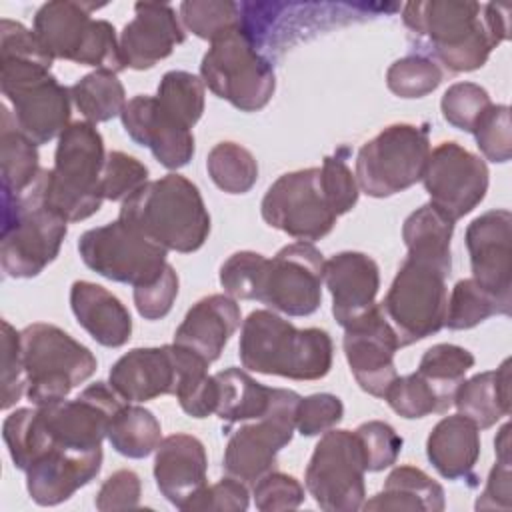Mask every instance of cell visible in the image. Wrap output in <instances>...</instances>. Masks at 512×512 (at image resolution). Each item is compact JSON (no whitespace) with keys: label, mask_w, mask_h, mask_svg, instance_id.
Listing matches in <instances>:
<instances>
[{"label":"cell","mask_w":512,"mask_h":512,"mask_svg":"<svg viewBox=\"0 0 512 512\" xmlns=\"http://www.w3.org/2000/svg\"><path fill=\"white\" fill-rule=\"evenodd\" d=\"M178 368L172 344L132 348L110 368L108 384L124 402H148L174 394Z\"/></svg>","instance_id":"cell-24"},{"label":"cell","mask_w":512,"mask_h":512,"mask_svg":"<svg viewBox=\"0 0 512 512\" xmlns=\"http://www.w3.org/2000/svg\"><path fill=\"white\" fill-rule=\"evenodd\" d=\"M26 394V372L22 362L20 332L8 320H2V402L0 408H12Z\"/></svg>","instance_id":"cell-50"},{"label":"cell","mask_w":512,"mask_h":512,"mask_svg":"<svg viewBox=\"0 0 512 512\" xmlns=\"http://www.w3.org/2000/svg\"><path fill=\"white\" fill-rule=\"evenodd\" d=\"M494 452H496V462L510 464V422H506L498 436L494 438Z\"/></svg>","instance_id":"cell-58"},{"label":"cell","mask_w":512,"mask_h":512,"mask_svg":"<svg viewBox=\"0 0 512 512\" xmlns=\"http://www.w3.org/2000/svg\"><path fill=\"white\" fill-rule=\"evenodd\" d=\"M118 40L126 68L148 70L168 58L186 40V32L170 4L138 2Z\"/></svg>","instance_id":"cell-22"},{"label":"cell","mask_w":512,"mask_h":512,"mask_svg":"<svg viewBox=\"0 0 512 512\" xmlns=\"http://www.w3.org/2000/svg\"><path fill=\"white\" fill-rule=\"evenodd\" d=\"M482 156L490 162L504 164L512 156L510 108L506 104H490L472 130Z\"/></svg>","instance_id":"cell-47"},{"label":"cell","mask_w":512,"mask_h":512,"mask_svg":"<svg viewBox=\"0 0 512 512\" xmlns=\"http://www.w3.org/2000/svg\"><path fill=\"white\" fill-rule=\"evenodd\" d=\"M430 156L428 128L390 124L362 144L356 156L358 188L372 198H388L422 180Z\"/></svg>","instance_id":"cell-12"},{"label":"cell","mask_w":512,"mask_h":512,"mask_svg":"<svg viewBox=\"0 0 512 512\" xmlns=\"http://www.w3.org/2000/svg\"><path fill=\"white\" fill-rule=\"evenodd\" d=\"M78 254L96 274L134 288L158 280L168 264L166 248L120 218L86 230L78 240Z\"/></svg>","instance_id":"cell-13"},{"label":"cell","mask_w":512,"mask_h":512,"mask_svg":"<svg viewBox=\"0 0 512 512\" xmlns=\"http://www.w3.org/2000/svg\"><path fill=\"white\" fill-rule=\"evenodd\" d=\"M252 496L260 512L294 510L304 502V488L294 476L272 470L254 482Z\"/></svg>","instance_id":"cell-51"},{"label":"cell","mask_w":512,"mask_h":512,"mask_svg":"<svg viewBox=\"0 0 512 512\" xmlns=\"http://www.w3.org/2000/svg\"><path fill=\"white\" fill-rule=\"evenodd\" d=\"M140 492H142L140 476L134 470L122 468L104 480V484L96 494L94 504L100 512L130 510L140 504Z\"/></svg>","instance_id":"cell-56"},{"label":"cell","mask_w":512,"mask_h":512,"mask_svg":"<svg viewBox=\"0 0 512 512\" xmlns=\"http://www.w3.org/2000/svg\"><path fill=\"white\" fill-rule=\"evenodd\" d=\"M208 456L204 444L192 434H170L154 450V480L160 494L174 504H184L206 486Z\"/></svg>","instance_id":"cell-26"},{"label":"cell","mask_w":512,"mask_h":512,"mask_svg":"<svg viewBox=\"0 0 512 512\" xmlns=\"http://www.w3.org/2000/svg\"><path fill=\"white\" fill-rule=\"evenodd\" d=\"M474 366V354L458 344L430 346L418 364V374L432 386L444 410L454 402L458 386L464 382L466 372Z\"/></svg>","instance_id":"cell-37"},{"label":"cell","mask_w":512,"mask_h":512,"mask_svg":"<svg viewBox=\"0 0 512 512\" xmlns=\"http://www.w3.org/2000/svg\"><path fill=\"white\" fill-rule=\"evenodd\" d=\"M20 346L26 372V396L34 406L68 398V394L92 378L98 368L90 348L48 322H34L22 328Z\"/></svg>","instance_id":"cell-9"},{"label":"cell","mask_w":512,"mask_h":512,"mask_svg":"<svg viewBox=\"0 0 512 512\" xmlns=\"http://www.w3.org/2000/svg\"><path fill=\"white\" fill-rule=\"evenodd\" d=\"M490 104V94L480 84L456 82L442 94L440 110L450 126L472 134L476 122L490 108Z\"/></svg>","instance_id":"cell-45"},{"label":"cell","mask_w":512,"mask_h":512,"mask_svg":"<svg viewBox=\"0 0 512 512\" xmlns=\"http://www.w3.org/2000/svg\"><path fill=\"white\" fill-rule=\"evenodd\" d=\"M240 320V306L234 298L228 294L204 296L186 312L174 332V344L200 354L206 362H214L238 330Z\"/></svg>","instance_id":"cell-27"},{"label":"cell","mask_w":512,"mask_h":512,"mask_svg":"<svg viewBox=\"0 0 512 512\" xmlns=\"http://www.w3.org/2000/svg\"><path fill=\"white\" fill-rule=\"evenodd\" d=\"M162 440L158 418L144 406L124 402L108 426L110 446L126 458L150 456Z\"/></svg>","instance_id":"cell-36"},{"label":"cell","mask_w":512,"mask_h":512,"mask_svg":"<svg viewBox=\"0 0 512 512\" xmlns=\"http://www.w3.org/2000/svg\"><path fill=\"white\" fill-rule=\"evenodd\" d=\"M156 100L166 114L192 130L204 112V82L192 72L170 70L158 84Z\"/></svg>","instance_id":"cell-40"},{"label":"cell","mask_w":512,"mask_h":512,"mask_svg":"<svg viewBox=\"0 0 512 512\" xmlns=\"http://www.w3.org/2000/svg\"><path fill=\"white\" fill-rule=\"evenodd\" d=\"M250 504V494L244 482L226 476L216 484H206L198 490L182 510H224V512H244Z\"/></svg>","instance_id":"cell-55"},{"label":"cell","mask_w":512,"mask_h":512,"mask_svg":"<svg viewBox=\"0 0 512 512\" xmlns=\"http://www.w3.org/2000/svg\"><path fill=\"white\" fill-rule=\"evenodd\" d=\"M178 382L174 396L178 398L180 408L192 418H208L216 412L218 402V386L214 374H208L210 362H206L200 354L178 346L172 342Z\"/></svg>","instance_id":"cell-35"},{"label":"cell","mask_w":512,"mask_h":512,"mask_svg":"<svg viewBox=\"0 0 512 512\" xmlns=\"http://www.w3.org/2000/svg\"><path fill=\"white\" fill-rule=\"evenodd\" d=\"M426 456L446 480H468L480 456V428L462 414L444 416L428 434Z\"/></svg>","instance_id":"cell-29"},{"label":"cell","mask_w":512,"mask_h":512,"mask_svg":"<svg viewBox=\"0 0 512 512\" xmlns=\"http://www.w3.org/2000/svg\"><path fill=\"white\" fill-rule=\"evenodd\" d=\"M490 316H506L498 300L474 278L458 280L448 298L444 326L450 330H470Z\"/></svg>","instance_id":"cell-41"},{"label":"cell","mask_w":512,"mask_h":512,"mask_svg":"<svg viewBox=\"0 0 512 512\" xmlns=\"http://www.w3.org/2000/svg\"><path fill=\"white\" fill-rule=\"evenodd\" d=\"M488 176V166L480 156L456 142H442L430 150L422 184L430 204L456 222L484 200Z\"/></svg>","instance_id":"cell-18"},{"label":"cell","mask_w":512,"mask_h":512,"mask_svg":"<svg viewBox=\"0 0 512 512\" xmlns=\"http://www.w3.org/2000/svg\"><path fill=\"white\" fill-rule=\"evenodd\" d=\"M98 8L88 2L52 0L36 10L32 30L54 60L62 58L118 74L126 68L120 40L108 20L92 18Z\"/></svg>","instance_id":"cell-7"},{"label":"cell","mask_w":512,"mask_h":512,"mask_svg":"<svg viewBox=\"0 0 512 512\" xmlns=\"http://www.w3.org/2000/svg\"><path fill=\"white\" fill-rule=\"evenodd\" d=\"M448 276L446 270L430 262L406 256L380 302L384 316L398 336L400 348L424 340L444 328Z\"/></svg>","instance_id":"cell-11"},{"label":"cell","mask_w":512,"mask_h":512,"mask_svg":"<svg viewBox=\"0 0 512 512\" xmlns=\"http://www.w3.org/2000/svg\"><path fill=\"white\" fill-rule=\"evenodd\" d=\"M52 62L34 30L10 18L0 20V90L18 128L38 146L60 138L72 124L70 88L50 72Z\"/></svg>","instance_id":"cell-2"},{"label":"cell","mask_w":512,"mask_h":512,"mask_svg":"<svg viewBox=\"0 0 512 512\" xmlns=\"http://www.w3.org/2000/svg\"><path fill=\"white\" fill-rule=\"evenodd\" d=\"M102 468V450L50 448L26 470V490L38 506H56L90 484Z\"/></svg>","instance_id":"cell-25"},{"label":"cell","mask_w":512,"mask_h":512,"mask_svg":"<svg viewBox=\"0 0 512 512\" xmlns=\"http://www.w3.org/2000/svg\"><path fill=\"white\" fill-rule=\"evenodd\" d=\"M512 508V468L496 462L488 474L486 486L476 500V510H510Z\"/></svg>","instance_id":"cell-57"},{"label":"cell","mask_w":512,"mask_h":512,"mask_svg":"<svg viewBox=\"0 0 512 512\" xmlns=\"http://www.w3.org/2000/svg\"><path fill=\"white\" fill-rule=\"evenodd\" d=\"M126 134L152 152L168 170L186 166L194 156V134L190 128L166 114L156 96L138 94L130 98L120 114Z\"/></svg>","instance_id":"cell-21"},{"label":"cell","mask_w":512,"mask_h":512,"mask_svg":"<svg viewBox=\"0 0 512 512\" xmlns=\"http://www.w3.org/2000/svg\"><path fill=\"white\" fill-rule=\"evenodd\" d=\"M446 506L444 488L416 466H396L382 490L364 500V510H408L442 512Z\"/></svg>","instance_id":"cell-31"},{"label":"cell","mask_w":512,"mask_h":512,"mask_svg":"<svg viewBox=\"0 0 512 512\" xmlns=\"http://www.w3.org/2000/svg\"><path fill=\"white\" fill-rule=\"evenodd\" d=\"M178 12L182 26L208 42L242 24L240 4L230 0H184Z\"/></svg>","instance_id":"cell-42"},{"label":"cell","mask_w":512,"mask_h":512,"mask_svg":"<svg viewBox=\"0 0 512 512\" xmlns=\"http://www.w3.org/2000/svg\"><path fill=\"white\" fill-rule=\"evenodd\" d=\"M122 404L124 400L110 384L96 382L86 386L74 400L64 398L54 404L30 408V466L50 448L70 452L102 450V440L108 438L110 420Z\"/></svg>","instance_id":"cell-6"},{"label":"cell","mask_w":512,"mask_h":512,"mask_svg":"<svg viewBox=\"0 0 512 512\" xmlns=\"http://www.w3.org/2000/svg\"><path fill=\"white\" fill-rule=\"evenodd\" d=\"M324 256L312 242H292L264 258L254 300L286 316H310L322 304Z\"/></svg>","instance_id":"cell-16"},{"label":"cell","mask_w":512,"mask_h":512,"mask_svg":"<svg viewBox=\"0 0 512 512\" xmlns=\"http://www.w3.org/2000/svg\"><path fill=\"white\" fill-rule=\"evenodd\" d=\"M204 86L240 112H258L274 96L276 74L270 60L240 26L210 42L200 62Z\"/></svg>","instance_id":"cell-10"},{"label":"cell","mask_w":512,"mask_h":512,"mask_svg":"<svg viewBox=\"0 0 512 512\" xmlns=\"http://www.w3.org/2000/svg\"><path fill=\"white\" fill-rule=\"evenodd\" d=\"M146 182H148V168L138 158L120 150H112L106 154V162L102 170L104 200L124 202Z\"/></svg>","instance_id":"cell-48"},{"label":"cell","mask_w":512,"mask_h":512,"mask_svg":"<svg viewBox=\"0 0 512 512\" xmlns=\"http://www.w3.org/2000/svg\"><path fill=\"white\" fill-rule=\"evenodd\" d=\"M72 104L92 124L120 116L126 106V90L118 76L108 70H94L70 86Z\"/></svg>","instance_id":"cell-38"},{"label":"cell","mask_w":512,"mask_h":512,"mask_svg":"<svg viewBox=\"0 0 512 512\" xmlns=\"http://www.w3.org/2000/svg\"><path fill=\"white\" fill-rule=\"evenodd\" d=\"M106 162L104 140L96 124L72 122L58 138L54 166L36 178L42 200L68 222L96 214L104 202L102 170Z\"/></svg>","instance_id":"cell-5"},{"label":"cell","mask_w":512,"mask_h":512,"mask_svg":"<svg viewBox=\"0 0 512 512\" xmlns=\"http://www.w3.org/2000/svg\"><path fill=\"white\" fill-rule=\"evenodd\" d=\"M324 284L332 296V314L346 328L376 304L380 270L368 254L346 250L324 260Z\"/></svg>","instance_id":"cell-23"},{"label":"cell","mask_w":512,"mask_h":512,"mask_svg":"<svg viewBox=\"0 0 512 512\" xmlns=\"http://www.w3.org/2000/svg\"><path fill=\"white\" fill-rule=\"evenodd\" d=\"M442 78L444 72L434 60L422 54H408L390 64L386 72V86L400 98H422L434 92Z\"/></svg>","instance_id":"cell-43"},{"label":"cell","mask_w":512,"mask_h":512,"mask_svg":"<svg viewBox=\"0 0 512 512\" xmlns=\"http://www.w3.org/2000/svg\"><path fill=\"white\" fill-rule=\"evenodd\" d=\"M452 234L454 220H450L430 202L414 210L402 224V240L408 256L430 262L448 274L452 270Z\"/></svg>","instance_id":"cell-33"},{"label":"cell","mask_w":512,"mask_h":512,"mask_svg":"<svg viewBox=\"0 0 512 512\" xmlns=\"http://www.w3.org/2000/svg\"><path fill=\"white\" fill-rule=\"evenodd\" d=\"M510 4L416 0L402 6L410 42L448 72H472L510 36Z\"/></svg>","instance_id":"cell-1"},{"label":"cell","mask_w":512,"mask_h":512,"mask_svg":"<svg viewBox=\"0 0 512 512\" xmlns=\"http://www.w3.org/2000/svg\"><path fill=\"white\" fill-rule=\"evenodd\" d=\"M354 434L360 440L366 472H380L396 464L402 450V436L384 420L362 422Z\"/></svg>","instance_id":"cell-46"},{"label":"cell","mask_w":512,"mask_h":512,"mask_svg":"<svg viewBox=\"0 0 512 512\" xmlns=\"http://www.w3.org/2000/svg\"><path fill=\"white\" fill-rule=\"evenodd\" d=\"M238 356L250 372L320 380L332 368L334 344L322 328H296L274 310H254L242 322Z\"/></svg>","instance_id":"cell-3"},{"label":"cell","mask_w":512,"mask_h":512,"mask_svg":"<svg viewBox=\"0 0 512 512\" xmlns=\"http://www.w3.org/2000/svg\"><path fill=\"white\" fill-rule=\"evenodd\" d=\"M364 454L350 430H328L320 436L304 482L314 502L326 512H356L366 500Z\"/></svg>","instance_id":"cell-14"},{"label":"cell","mask_w":512,"mask_h":512,"mask_svg":"<svg viewBox=\"0 0 512 512\" xmlns=\"http://www.w3.org/2000/svg\"><path fill=\"white\" fill-rule=\"evenodd\" d=\"M0 166L2 194L20 196L40 176L38 144H34L16 124L8 106L0 108Z\"/></svg>","instance_id":"cell-34"},{"label":"cell","mask_w":512,"mask_h":512,"mask_svg":"<svg viewBox=\"0 0 512 512\" xmlns=\"http://www.w3.org/2000/svg\"><path fill=\"white\" fill-rule=\"evenodd\" d=\"M472 278L486 288L502 306L512 312V214L496 208L474 218L466 228Z\"/></svg>","instance_id":"cell-20"},{"label":"cell","mask_w":512,"mask_h":512,"mask_svg":"<svg viewBox=\"0 0 512 512\" xmlns=\"http://www.w3.org/2000/svg\"><path fill=\"white\" fill-rule=\"evenodd\" d=\"M218 386L216 416L224 422H250L266 416L274 406L278 388L256 382L242 368H226L214 374Z\"/></svg>","instance_id":"cell-32"},{"label":"cell","mask_w":512,"mask_h":512,"mask_svg":"<svg viewBox=\"0 0 512 512\" xmlns=\"http://www.w3.org/2000/svg\"><path fill=\"white\" fill-rule=\"evenodd\" d=\"M0 264L10 278H34L60 252L68 220L48 208L34 182L24 194H2Z\"/></svg>","instance_id":"cell-8"},{"label":"cell","mask_w":512,"mask_h":512,"mask_svg":"<svg viewBox=\"0 0 512 512\" xmlns=\"http://www.w3.org/2000/svg\"><path fill=\"white\" fill-rule=\"evenodd\" d=\"M264 254L240 250L228 256L220 266V286L234 300H254Z\"/></svg>","instance_id":"cell-49"},{"label":"cell","mask_w":512,"mask_h":512,"mask_svg":"<svg viewBox=\"0 0 512 512\" xmlns=\"http://www.w3.org/2000/svg\"><path fill=\"white\" fill-rule=\"evenodd\" d=\"M384 400L398 416L408 420L446 412L432 386L418 372L396 376L386 390Z\"/></svg>","instance_id":"cell-44"},{"label":"cell","mask_w":512,"mask_h":512,"mask_svg":"<svg viewBox=\"0 0 512 512\" xmlns=\"http://www.w3.org/2000/svg\"><path fill=\"white\" fill-rule=\"evenodd\" d=\"M320 172H322V182H324L328 200L336 216L350 212L358 202L360 188H358L356 176L348 168L342 154L336 152L332 156H326L320 166Z\"/></svg>","instance_id":"cell-53"},{"label":"cell","mask_w":512,"mask_h":512,"mask_svg":"<svg viewBox=\"0 0 512 512\" xmlns=\"http://www.w3.org/2000/svg\"><path fill=\"white\" fill-rule=\"evenodd\" d=\"M300 394L278 388L270 412L234 430L226 442L222 470L244 484H254L274 470L278 452L292 442Z\"/></svg>","instance_id":"cell-17"},{"label":"cell","mask_w":512,"mask_h":512,"mask_svg":"<svg viewBox=\"0 0 512 512\" xmlns=\"http://www.w3.org/2000/svg\"><path fill=\"white\" fill-rule=\"evenodd\" d=\"M180 280L176 270L166 264L158 280L134 288V306L144 320H160L170 310L178 296Z\"/></svg>","instance_id":"cell-54"},{"label":"cell","mask_w":512,"mask_h":512,"mask_svg":"<svg viewBox=\"0 0 512 512\" xmlns=\"http://www.w3.org/2000/svg\"><path fill=\"white\" fill-rule=\"evenodd\" d=\"M70 308L78 324L106 348H120L132 336L128 308L100 284L76 280L70 288Z\"/></svg>","instance_id":"cell-28"},{"label":"cell","mask_w":512,"mask_h":512,"mask_svg":"<svg viewBox=\"0 0 512 512\" xmlns=\"http://www.w3.org/2000/svg\"><path fill=\"white\" fill-rule=\"evenodd\" d=\"M260 212L268 226L300 242L324 238L338 220L320 168H302L276 178L262 198Z\"/></svg>","instance_id":"cell-15"},{"label":"cell","mask_w":512,"mask_h":512,"mask_svg":"<svg viewBox=\"0 0 512 512\" xmlns=\"http://www.w3.org/2000/svg\"><path fill=\"white\" fill-rule=\"evenodd\" d=\"M118 218L180 254L196 252L210 234V214L198 186L176 172L148 180L122 202Z\"/></svg>","instance_id":"cell-4"},{"label":"cell","mask_w":512,"mask_h":512,"mask_svg":"<svg viewBox=\"0 0 512 512\" xmlns=\"http://www.w3.org/2000/svg\"><path fill=\"white\" fill-rule=\"evenodd\" d=\"M344 418V404L338 396L320 392L300 398L296 408V430L302 436H318L332 430Z\"/></svg>","instance_id":"cell-52"},{"label":"cell","mask_w":512,"mask_h":512,"mask_svg":"<svg viewBox=\"0 0 512 512\" xmlns=\"http://www.w3.org/2000/svg\"><path fill=\"white\" fill-rule=\"evenodd\" d=\"M210 180L226 194H246L258 180V162L236 142H218L206 158Z\"/></svg>","instance_id":"cell-39"},{"label":"cell","mask_w":512,"mask_h":512,"mask_svg":"<svg viewBox=\"0 0 512 512\" xmlns=\"http://www.w3.org/2000/svg\"><path fill=\"white\" fill-rule=\"evenodd\" d=\"M510 358L496 370L478 372L464 378L454 394L458 414L470 418L480 430L494 426L510 414Z\"/></svg>","instance_id":"cell-30"},{"label":"cell","mask_w":512,"mask_h":512,"mask_svg":"<svg viewBox=\"0 0 512 512\" xmlns=\"http://www.w3.org/2000/svg\"><path fill=\"white\" fill-rule=\"evenodd\" d=\"M342 348L358 386L370 396L384 398L398 376L394 356L400 342L380 304L344 328Z\"/></svg>","instance_id":"cell-19"}]
</instances>
